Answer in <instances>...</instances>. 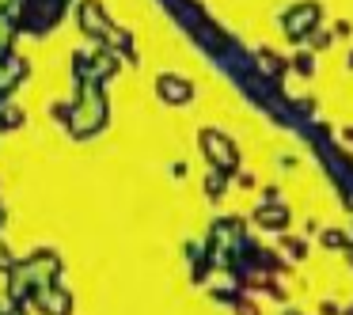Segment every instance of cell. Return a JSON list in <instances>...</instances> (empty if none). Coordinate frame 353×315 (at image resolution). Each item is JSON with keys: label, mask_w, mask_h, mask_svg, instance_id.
Wrapping results in <instances>:
<instances>
[{"label": "cell", "mask_w": 353, "mask_h": 315, "mask_svg": "<svg viewBox=\"0 0 353 315\" xmlns=\"http://www.w3.org/2000/svg\"><path fill=\"white\" fill-rule=\"evenodd\" d=\"M31 304L39 307L42 315H72V296H69V289H61V285H46V289H39L31 296Z\"/></svg>", "instance_id": "cell-1"}, {"label": "cell", "mask_w": 353, "mask_h": 315, "mask_svg": "<svg viewBox=\"0 0 353 315\" xmlns=\"http://www.w3.org/2000/svg\"><path fill=\"white\" fill-rule=\"evenodd\" d=\"M12 266H16V262H12V254L0 247V270H12Z\"/></svg>", "instance_id": "cell-2"}, {"label": "cell", "mask_w": 353, "mask_h": 315, "mask_svg": "<svg viewBox=\"0 0 353 315\" xmlns=\"http://www.w3.org/2000/svg\"><path fill=\"white\" fill-rule=\"evenodd\" d=\"M4 315H27V307H19V304H8V312Z\"/></svg>", "instance_id": "cell-3"}, {"label": "cell", "mask_w": 353, "mask_h": 315, "mask_svg": "<svg viewBox=\"0 0 353 315\" xmlns=\"http://www.w3.org/2000/svg\"><path fill=\"white\" fill-rule=\"evenodd\" d=\"M4 312H8V304H0V315H4Z\"/></svg>", "instance_id": "cell-4"}]
</instances>
